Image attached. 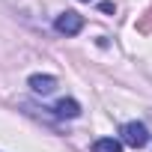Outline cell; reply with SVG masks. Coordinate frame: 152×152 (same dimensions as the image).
<instances>
[{"mask_svg":"<svg viewBox=\"0 0 152 152\" xmlns=\"http://www.w3.org/2000/svg\"><path fill=\"white\" fill-rule=\"evenodd\" d=\"M54 113L63 116V119H75V116H81V104L75 102V99H60L54 104Z\"/></svg>","mask_w":152,"mask_h":152,"instance_id":"obj_3","label":"cell"},{"mask_svg":"<svg viewBox=\"0 0 152 152\" xmlns=\"http://www.w3.org/2000/svg\"><path fill=\"white\" fill-rule=\"evenodd\" d=\"M119 134H122V143L131 146V149H143L149 143V131H146L143 122H125L119 128Z\"/></svg>","mask_w":152,"mask_h":152,"instance_id":"obj_1","label":"cell"},{"mask_svg":"<svg viewBox=\"0 0 152 152\" xmlns=\"http://www.w3.org/2000/svg\"><path fill=\"white\" fill-rule=\"evenodd\" d=\"M81 3H90V0H81Z\"/></svg>","mask_w":152,"mask_h":152,"instance_id":"obj_6","label":"cell"},{"mask_svg":"<svg viewBox=\"0 0 152 152\" xmlns=\"http://www.w3.org/2000/svg\"><path fill=\"white\" fill-rule=\"evenodd\" d=\"M93 152H122V143L113 140V137H102L93 143Z\"/></svg>","mask_w":152,"mask_h":152,"instance_id":"obj_5","label":"cell"},{"mask_svg":"<svg viewBox=\"0 0 152 152\" xmlns=\"http://www.w3.org/2000/svg\"><path fill=\"white\" fill-rule=\"evenodd\" d=\"M54 27H57V33H63V36H78V33L84 30V18H81L78 12H63V15H57Z\"/></svg>","mask_w":152,"mask_h":152,"instance_id":"obj_2","label":"cell"},{"mask_svg":"<svg viewBox=\"0 0 152 152\" xmlns=\"http://www.w3.org/2000/svg\"><path fill=\"white\" fill-rule=\"evenodd\" d=\"M30 87H33V93H42V96H48V93H54V87H57V78H54V75H33V78H30Z\"/></svg>","mask_w":152,"mask_h":152,"instance_id":"obj_4","label":"cell"}]
</instances>
